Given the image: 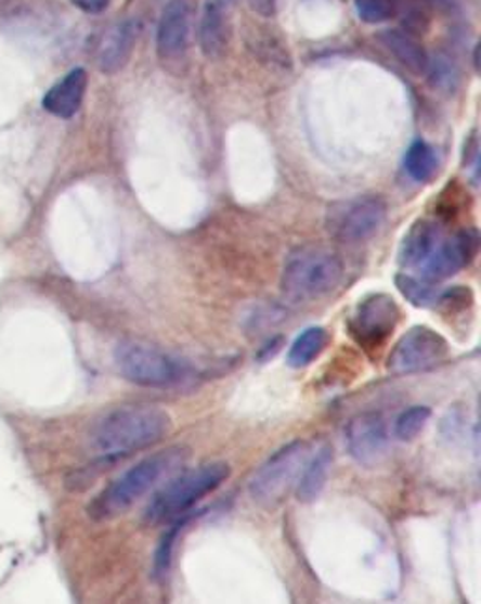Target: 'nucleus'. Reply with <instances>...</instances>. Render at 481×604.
Wrapping results in <instances>:
<instances>
[{
    "label": "nucleus",
    "mask_w": 481,
    "mask_h": 604,
    "mask_svg": "<svg viewBox=\"0 0 481 604\" xmlns=\"http://www.w3.org/2000/svg\"><path fill=\"white\" fill-rule=\"evenodd\" d=\"M388 215V206L380 196H358L339 202L327 211V230L340 243L355 245L378 234Z\"/></svg>",
    "instance_id": "6"
},
{
    "label": "nucleus",
    "mask_w": 481,
    "mask_h": 604,
    "mask_svg": "<svg viewBox=\"0 0 481 604\" xmlns=\"http://www.w3.org/2000/svg\"><path fill=\"white\" fill-rule=\"evenodd\" d=\"M114 358L120 377L145 388H176L194 377L186 360L145 343H119Z\"/></svg>",
    "instance_id": "4"
},
{
    "label": "nucleus",
    "mask_w": 481,
    "mask_h": 604,
    "mask_svg": "<svg viewBox=\"0 0 481 604\" xmlns=\"http://www.w3.org/2000/svg\"><path fill=\"white\" fill-rule=\"evenodd\" d=\"M194 516H196V512H188V514H184L181 518L173 519V526L164 534L162 541L156 548L155 565H153L156 578H162V576L168 575L171 557H173V548H176V542H178L179 534L183 531L184 526H188V522Z\"/></svg>",
    "instance_id": "22"
},
{
    "label": "nucleus",
    "mask_w": 481,
    "mask_h": 604,
    "mask_svg": "<svg viewBox=\"0 0 481 604\" xmlns=\"http://www.w3.org/2000/svg\"><path fill=\"white\" fill-rule=\"evenodd\" d=\"M186 450L181 447L168 448L145 458L134 467L125 471L114 483L107 484L89 505V516L96 522L117 518L134 505L135 501L153 490L156 484L168 477L186 462Z\"/></svg>",
    "instance_id": "2"
},
{
    "label": "nucleus",
    "mask_w": 481,
    "mask_h": 604,
    "mask_svg": "<svg viewBox=\"0 0 481 604\" xmlns=\"http://www.w3.org/2000/svg\"><path fill=\"white\" fill-rule=\"evenodd\" d=\"M309 460V445L294 441L276 450L250 480V496L258 503L271 505L290 490L291 484L301 475Z\"/></svg>",
    "instance_id": "7"
},
{
    "label": "nucleus",
    "mask_w": 481,
    "mask_h": 604,
    "mask_svg": "<svg viewBox=\"0 0 481 604\" xmlns=\"http://www.w3.org/2000/svg\"><path fill=\"white\" fill-rule=\"evenodd\" d=\"M427 74H431L434 86L444 87V89H450V87L453 89V81L457 79V70L450 59H434V63L429 61Z\"/></svg>",
    "instance_id": "26"
},
{
    "label": "nucleus",
    "mask_w": 481,
    "mask_h": 604,
    "mask_svg": "<svg viewBox=\"0 0 481 604\" xmlns=\"http://www.w3.org/2000/svg\"><path fill=\"white\" fill-rule=\"evenodd\" d=\"M378 38H380L384 48L390 51L391 55L403 64L406 70H411L416 76L427 74L431 59L427 55V51H425L416 35H412L408 30L390 29L384 30Z\"/></svg>",
    "instance_id": "17"
},
{
    "label": "nucleus",
    "mask_w": 481,
    "mask_h": 604,
    "mask_svg": "<svg viewBox=\"0 0 481 604\" xmlns=\"http://www.w3.org/2000/svg\"><path fill=\"white\" fill-rule=\"evenodd\" d=\"M404 170L418 183H427L439 170V155L424 140L412 143L404 155Z\"/></svg>",
    "instance_id": "20"
},
{
    "label": "nucleus",
    "mask_w": 481,
    "mask_h": 604,
    "mask_svg": "<svg viewBox=\"0 0 481 604\" xmlns=\"http://www.w3.org/2000/svg\"><path fill=\"white\" fill-rule=\"evenodd\" d=\"M89 76L83 68H74L61 81L51 87L43 97V110L61 119H70L78 114L86 99Z\"/></svg>",
    "instance_id": "15"
},
{
    "label": "nucleus",
    "mask_w": 481,
    "mask_h": 604,
    "mask_svg": "<svg viewBox=\"0 0 481 604\" xmlns=\"http://www.w3.org/2000/svg\"><path fill=\"white\" fill-rule=\"evenodd\" d=\"M450 352L447 342L432 327L414 326L391 350L388 370L395 375L416 373L442 362Z\"/></svg>",
    "instance_id": "8"
},
{
    "label": "nucleus",
    "mask_w": 481,
    "mask_h": 604,
    "mask_svg": "<svg viewBox=\"0 0 481 604\" xmlns=\"http://www.w3.org/2000/svg\"><path fill=\"white\" fill-rule=\"evenodd\" d=\"M72 2L87 14H100L109 7L112 0H72Z\"/></svg>",
    "instance_id": "27"
},
{
    "label": "nucleus",
    "mask_w": 481,
    "mask_h": 604,
    "mask_svg": "<svg viewBox=\"0 0 481 604\" xmlns=\"http://www.w3.org/2000/svg\"><path fill=\"white\" fill-rule=\"evenodd\" d=\"M348 452L363 467H375L388 450V427L380 413L358 414L347 427Z\"/></svg>",
    "instance_id": "11"
},
{
    "label": "nucleus",
    "mask_w": 481,
    "mask_h": 604,
    "mask_svg": "<svg viewBox=\"0 0 481 604\" xmlns=\"http://www.w3.org/2000/svg\"><path fill=\"white\" fill-rule=\"evenodd\" d=\"M170 414L155 406H128L107 413L92 426L91 445L107 460L153 447L170 434Z\"/></svg>",
    "instance_id": "1"
},
{
    "label": "nucleus",
    "mask_w": 481,
    "mask_h": 604,
    "mask_svg": "<svg viewBox=\"0 0 481 604\" xmlns=\"http://www.w3.org/2000/svg\"><path fill=\"white\" fill-rule=\"evenodd\" d=\"M431 419V409L425 406L406 409L395 422V437L399 441H412Z\"/></svg>",
    "instance_id": "24"
},
{
    "label": "nucleus",
    "mask_w": 481,
    "mask_h": 604,
    "mask_svg": "<svg viewBox=\"0 0 481 604\" xmlns=\"http://www.w3.org/2000/svg\"><path fill=\"white\" fill-rule=\"evenodd\" d=\"M191 0H170L164 8L162 17L156 30V50L164 61L183 55L191 38Z\"/></svg>",
    "instance_id": "13"
},
{
    "label": "nucleus",
    "mask_w": 481,
    "mask_h": 604,
    "mask_svg": "<svg viewBox=\"0 0 481 604\" xmlns=\"http://www.w3.org/2000/svg\"><path fill=\"white\" fill-rule=\"evenodd\" d=\"M399 317L401 311L395 299L386 294H375L361 301L354 317L348 322V330L363 349H380L393 334Z\"/></svg>",
    "instance_id": "9"
},
{
    "label": "nucleus",
    "mask_w": 481,
    "mask_h": 604,
    "mask_svg": "<svg viewBox=\"0 0 481 604\" xmlns=\"http://www.w3.org/2000/svg\"><path fill=\"white\" fill-rule=\"evenodd\" d=\"M327 342H329V335L324 327H307L303 334L299 335L298 339L291 345L290 352H288V363L291 368L309 365L324 352Z\"/></svg>",
    "instance_id": "19"
},
{
    "label": "nucleus",
    "mask_w": 481,
    "mask_h": 604,
    "mask_svg": "<svg viewBox=\"0 0 481 604\" xmlns=\"http://www.w3.org/2000/svg\"><path fill=\"white\" fill-rule=\"evenodd\" d=\"M237 0H204L202 20H199V48L207 59H219L224 55Z\"/></svg>",
    "instance_id": "12"
},
{
    "label": "nucleus",
    "mask_w": 481,
    "mask_h": 604,
    "mask_svg": "<svg viewBox=\"0 0 481 604\" xmlns=\"http://www.w3.org/2000/svg\"><path fill=\"white\" fill-rule=\"evenodd\" d=\"M140 36V22L138 20H125L117 23L112 29L106 30L102 36L96 50V66L100 72L107 76L117 74L127 66L132 57L135 42Z\"/></svg>",
    "instance_id": "14"
},
{
    "label": "nucleus",
    "mask_w": 481,
    "mask_h": 604,
    "mask_svg": "<svg viewBox=\"0 0 481 604\" xmlns=\"http://www.w3.org/2000/svg\"><path fill=\"white\" fill-rule=\"evenodd\" d=\"M396 15H403L404 27L412 35L424 33L431 20L427 0H395Z\"/></svg>",
    "instance_id": "23"
},
{
    "label": "nucleus",
    "mask_w": 481,
    "mask_h": 604,
    "mask_svg": "<svg viewBox=\"0 0 481 604\" xmlns=\"http://www.w3.org/2000/svg\"><path fill=\"white\" fill-rule=\"evenodd\" d=\"M230 465L224 462L204 463L199 467L184 471L183 475L171 478L162 490L155 493L143 514V522L150 526H160L181 518L192 511L199 499L220 488L230 478Z\"/></svg>",
    "instance_id": "3"
},
{
    "label": "nucleus",
    "mask_w": 481,
    "mask_h": 604,
    "mask_svg": "<svg viewBox=\"0 0 481 604\" xmlns=\"http://www.w3.org/2000/svg\"><path fill=\"white\" fill-rule=\"evenodd\" d=\"M478 245H480V237L476 230H463L459 234L453 235L452 240H442L439 247L432 250L429 260L419 268L421 279L429 283H439L459 273L474 260Z\"/></svg>",
    "instance_id": "10"
},
{
    "label": "nucleus",
    "mask_w": 481,
    "mask_h": 604,
    "mask_svg": "<svg viewBox=\"0 0 481 604\" xmlns=\"http://www.w3.org/2000/svg\"><path fill=\"white\" fill-rule=\"evenodd\" d=\"M342 273L344 266L335 253L304 245L286 258L281 285L294 298H318L339 285Z\"/></svg>",
    "instance_id": "5"
},
{
    "label": "nucleus",
    "mask_w": 481,
    "mask_h": 604,
    "mask_svg": "<svg viewBox=\"0 0 481 604\" xmlns=\"http://www.w3.org/2000/svg\"><path fill=\"white\" fill-rule=\"evenodd\" d=\"M442 240V230L437 222L427 219L416 222L408 230V234L404 235L403 245L399 250V262L404 270H419Z\"/></svg>",
    "instance_id": "16"
},
{
    "label": "nucleus",
    "mask_w": 481,
    "mask_h": 604,
    "mask_svg": "<svg viewBox=\"0 0 481 604\" xmlns=\"http://www.w3.org/2000/svg\"><path fill=\"white\" fill-rule=\"evenodd\" d=\"M248 4L255 10L256 14L263 15V17H271L275 14L276 0H248Z\"/></svg>",
    "instance_id": "28"
},
{
    "label": "nucleus",
    "mask_w": 481,
    "mask_h": 604,
    "mask_svg": "<svg viewBox=\"0 0 481 604\" xmlns=\"http://www.w3.org/2000/svg\"><path fill=\"white\" fill-rule=\"evenodd\" d=\"M355 12L361 22L378 25L396 17L395 0H355Z\"/></svg>",
    "instance_id": "25"
},
{
    "label": "nucleus",
    "mask_w": 481,
    "mask_h": 604,
    "mask_svg": "<svg viewBox=\"0 0 481 604\" xmlns=\"http://www.w3.org/2000/svg\"><path fill=\"white\" fill-rule=\"evenodd\" d=\"M396 288L412 306L431 307L439 301V294L434 291V283H429L421 278H414L408 273H401L395 279Z\"/></svg>",
    "instance_id": "21"
},
{
    "label": "nucleus",
    "mask_w": 481,
    "mask_h": 604,
    "mask_svg": "<svg viewBox=\"0 0 481 604\" xmlns=\"http://www.w3.org/2000/svg\"><path fill=\"white\" fill-rule=\"evenodd\" d=\"M10 2H12V0H0V8L8 7V4H10Z\"/></svg>",
    "instance_id": "29"
},
{
    "label": "nucleus",
    "mask_w": 481,
    "mask_h": 604,
    "mask_svg": "<svg viewBox=\"0 0 481 604\" xmlns=\"http://www.w3.org/2000/svg\"><path fill=\"white\" fill-rule=\"evenodd\" d=\"M332 448L324 447L316 455L312 458L311 462L304 465L303 475H299L298 484V499L303 503H311L314 499L318 498L324 486H326L327 473L332 467Z\"/></svg>",
    "instance_id": "18"
}]
</instances>
